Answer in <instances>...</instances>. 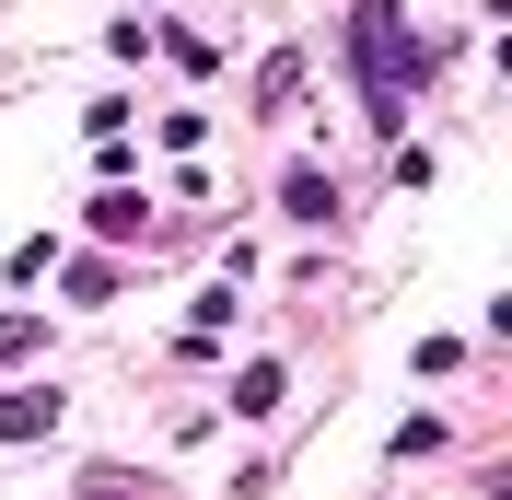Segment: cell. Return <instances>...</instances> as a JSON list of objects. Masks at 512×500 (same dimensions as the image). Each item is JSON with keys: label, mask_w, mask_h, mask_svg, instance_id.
Instances as JSON below:
<instances>
[{"label": "cell", "mask_w": 512, "mask_h": 500, "mask_svg": "<svg viewBox=\"0 0 512 500\" xmlns=\"http://www.w3.org/2000/svg\"><path fill=\"white\" fill-rule=\"evenodd\" d=\"M280 384H291V373H280V361H256V373H245V384H233V407H245V419H268V407H280Z\"/></svg>", "instance_id": "3"}, {"label": "cell", "mask_w": 512, "mask_h": 500, "mask_svg": "<svg viewBox=\"0 0 512 500\" xmlns=\"http://www.w3.org/2000/svg\"><path fill=\"white\" fill-rule=\"evenodd\" d=\"M350 59H361V94H373V128H396L408 117V82L431 70L396 0H350Z\"/></svg>", "instance_id": "1"}, {"label": "cell", "mask_w": 512, "mask_h": 500, "mask_svg": "<svg viewBox=\"0 0 512 500\" xmlns=\"http://www.w3.org/2000/svg\"><path fill=\"white\" fill-rule=\"evenodd\" d=\"M35 349H47V326H35V314H0V373H12V361H35Z\"/></svg>", "instance_id": "4"}, {"label": "cell", "mask_w": 512, "mask_h": 500, "mask_svg": "<svg viewBox=\"0 0 512 500\" xmlns=\"http://www.w3.org/2000/svg\"><path fill=\"white\" fill-rule=\"evenodd\" d=\"M59 431V384H35V396H0V442H35Z\"/></svg>", "instance_id": "2"}, {"label": "cell", "mask_w": 512, "mask_h": 500, "mask_svg": "<svg viewBox=\"0 0 512 500\" xmlns=\"http://www.w3.org/2000/svg\"><path fill=\"white\" fill-rule=\"evenodd\" d=\"M280 210H291V221H326L338 198H326V175H291V187H280Z\"/></svg>", "instance_id": "5"}]
</instances>
